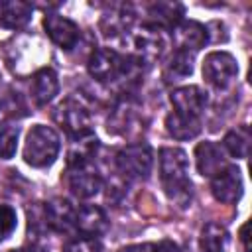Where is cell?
<instances>
[{
  "label": "cell",
  "mask_w": 252,
  "mask_h": 252,
  "mask_svg": "<svg viewBox=\"0 0 252 252\" xmlns=\"http://www.w3.org/2000/svg\"><path fill=\"white\" fill-rule=\"evenodd\" d=\"M159 177L169 201L181 209L191 203L193 185L189 179V158L181 148L159 150Z\"/></svg>",
  "instance_id": "obj_1"
},
{
  "label": "cell",
  "mask_w": 252,
  "mask_h": 252,
  "mask_svg": "<svg viewBox=\"0 0 252 252\" xmlns=\"http://www.w3.org/2000/svg\"><path fill=\"white\" fill-rule=\"evenodd\" d=\"M57 93H59V79H57V73L53 69L43 67V69L33 73V77H32V96H33L35 104L43 106V104L51 102Z\"/></svg>",
  "instance_id": "obj_16"
},
{
  "label": "cell",
  "mask_w": 252,
  "mask_h": 252,
  "mask_svg": "<svg viewBox=\"0 0 252 252\" xmlns=\"http://www.w3.org/2000/svg\"><path fill=\"white\" fill-rule=\"evenodd\" d=\"M134 51L140 63H156L165 51V37L161 33V28L154 24L142 26L140 32L134 35Z\"/></svg>",
  "instance_id": "obj_7"
},
{
  "label": "cell",
  "mask_w": 252,
  "mask_h": 252,
  "mask_svg": "<svg viewBox=\"0 0 252 252\" xmlns=\"http://www.w3.org/2000/svg\"><path fill=\"white\" fill-rule=\"evenodd\" d=\"M116 114H122V116H124V108H116ZM130 114H132V108H128V106H126V118H128ZM126 118H124V120H126ZM124 120L120 122V126H124Z\"/></svg>",
  "instance_id": "obj_31"
},
{
  "label": "cell",
  "mask_w": 252,
  "mask_h": 252,
  "mask_svg": "<svg viewBox=\"0 0 252 252\" xmlns=\"http://www.w3.org/2000/svg\"><path fill=\"white\" fill-rule=\"evenodd\" d=\"M0 79H2V75H0Z\"/></svg>",
  "instance_id": "obj_33"
},
{
  "label": "cell",
  "mask_w": 252,
  "mask_h": 252,
  "mask_svg": "<svg viewBox=\"0 0 252 252\" xmlns=\"http://www.w3.org/2000/svg\"><path fill=\"white\" fill-rule=\"evenodd\" d=\"M148 14L158 28H173L183 20V6L179 2H154L148 8Z\"/></svg>",
  "instance_id": "obj_22"
},
{
  "label": "cell",
  "mask_w": 252,
  "mask_h": 252,
  "mask_svg": "<svg viewBox=\"0 0 252 252\" xmlns=\"http://www.w3.org/2000/svg\"><path fill=\"white\" fill-rule=\"evenodd\" d=\"M0 112H2V104H0Z\"/></svg>",
  "instance_id": "obj_32"
},
{
  "label": "cell",
  "mask_w": 252,
  "mask_h": 252,
  "mask_svg": "<svg viewBox=\"0 0 252 252\" xmlns=\"http://www.w3.org/2000/svg\"><path fill=\"white\" fill-rule=\"evenodd\" d=\"M156 252H181L179 246L173 242V240H161L156 248Z\"/></svg>",
  "instance_id": "obj_29"
},
{
  "label": "cell",
  "mask_w": 252,
  "mask_h": 252,
  "mask_svg": "<svg viewBox=\"0 0 252 252\" xmlns=\"http://www.w3.org/2000/svg\"><path fill=\"white\" fill-rule=\"evenodd\" d=\"M67 185L77 199H91L102 189V177L96 173V169L91 167V163L69 167Z\"/></svg>",
  "instance_id": "obj_11"
},
{
  "label": "cell",
  "mask_w": 252,
  "mask_h": 252,
  "mask_svg": "<svg viewBox=\"0 0 252 252\" xmlns=\"http://www.w3.org/2000/svg\"><path fill=\"white\" fill-rule=\"evenodd\" d=\"M126 67H128L126 57H122L120 53H116L110 47L93 51V55L89 57V63H87L89 75L100 83H110V81L118 79L120 75L126 73Z\"/></svg>",
  "instance_id": "obj_6"
},
{
  "label": "cell",
  "mask_w": 252,
  "mask_h": 252,
  "mask_svg": "<svg viewBox=\"0 0 252 252\" xmlns=\"http://www.w3.org/2000/svg\"><path fill=\"white\" fill-rule=\"evenodd\" d=\"M165 130L175 140H193L201 132V120L197 116H187L173 110L165 116Z\"/></svg>",
  "instance_id": "obj_18"
},
{
  "label": "cell",
  "mask_w": 252,
  "mask_h": 252,
  "mask_svg": "<svg viewBox=\"0 0 252 252\" xmlns=\"http://www.w3.org/2000/svg\"><path fill=\"white\" fill-rule=\"evenodd\" d=\"M116 165L126 177H148L154 167V154L146 142L130 144L116 156Z\"/></svg>",
  "instance_id": "obj_5"
},
{
  "label": "cell",
  "mask_w": 252,
  "mask_h": 252,
  "mask_svg": "<svg viewBox=\"0 0 252 252\" xmlns=\"http://www.w3.org/2000/svg\"><path fill=\"white\" fill-rule=\"evenodd\" d=\"M171 39L177 49L181 51H197L207 45L209 41V30L207 26L195 22V20H181L171 28Z\"/></svg>",
  "instance_id": "obj_10"
},
{
  "label": "cell",
  "mask_w": 252,
  "mask_h": 252,
  "mask_svg": "<svg viewBox=\"0 0 252 252\" xmlns=\"http://www.w3.org/2000/svg\"><path fill=\"white\" fill-rule=\"evenodd\" d=\"M75 228L81 230L85 236H100L108 228L106 213L96 205H83L75 211Z\"/></svg>",
  "instance_id": "obj_15"
},
{
  "label": "cell",
  "mask_w": 252,
  "mask_h": 252,
  "mask_svg": "<svg viewBox=\"0 0 252 252\" xmlns=\"http://www.w3.org/2000/svg\"><path fill=\"white\" fill-rule=\"evenodd\" d=\"M242 175L234 165H226L220 173L211 177V193L219 203L232 205L242 197Z\"/></svg>",
  "instance_id": "obj_8"
},
{
  "label": "cell",
  "mask_w": 252,
  "mask_h": 252,
  "mask_svg": "<svg viewBox=\"0 0 252 252\" xmlns=\"http://www.w3.org/2000/svg\"><path fill=\"white\" fill-rule=\"evenodd\" d=\"M195 163L197 169L203 177H215L217 173H220L228 163H226V156L224 150L215 144V142H199L195 148Z\"/></svg>",
  "instance_id": "obj_13"
},
{
  "label": "cell",
  "mask_w": 252,
  "mask_h": 252,
  "mask_svg": "<svg viewBox=\"0 0 252 252\" xmlns=\"http://www.w3.org/2000/svg\"><path fill=\"white\" fill-rule=\"evenodd\" d=\"M18 136H20V130L16 126H0V158L2 159L14 158L18 148Z\"/></svg>",
  "instance_id": "obj_25"
},
{
  "label": "cell",
  "mask_w": 252,
  "mask_h": 252,
  "mask_svg": "<svg viewBox=\"0 0 252 252\" xmlns=\"http://www.w3.org/2000/svg\"><path fill=\"white\" fill-rule=\"evenodd\" d=\"M158 244L154 242H140V244H128L124 248H120L118 252H156Z\"/></svg>",
  "instance_id": "obj_28"
},
{
  "label": "cell",
  "mask_w": 252,
  "mask_h": 252,
  "mask_svg": "<svg viewBox=\"0 0 252 252\" xmlns=\"http://www.w3.org/2000/svg\"><path fill=\"white\" fill-rule=\"evenodd\" d=\"M53 120L73 138H83V136H89L93 134L91 132V124H93V118H91V112L75 98H65L61 100L55 110H53Z\"/></svg>",
  "instance_id": "obj_3"
},
{
  "label": "cell",
  "mask_w": 252,
  "mask_h": 252,
  "mask_svg": "<svg viewBox=\"0 0 252 252\" xmlns=\"http://www.w3.org/2000/svg\"><path fill=\"white\" fill-rule=\"evenodd\" d=\"M238 75V63L228 51H211L203 61V79L215 89H226Z\"/></svg>",
  "instance_id": "obj_4"
},
{
  "label": "cell",
  "mask_w": 252,
  "mask_h": 252,
  "mask_svg": "<svg viewBox=\"0 0 252 252\" xmlns=\"http://www.w3.org/2000/svg\"><path fill=\"white\" fill-rule=\"evenodd\" d=\"M132 22H134V14L130 6H118L100 18V30L106 37H116L120 33H126L132 28Z\"/></svg>",
  "instance_id": "obj_19"
},
{
  "label": "cell",
  "mask_w": 252,
  "mask_h": 252,
  "mask_svg": "<svg viewBox=\"0 0 252 252\" xmlns=\"http://www.w3.org/2000/svg\"><path fill=\"white\" fill-rule=\"evenodd\" d=\"M222 150L228 152L236 159H246L250 152V130L246 126H238L230 132H226L222 140Z\"/></svg>",
  "instance_id": "obj_24"
},
{
  "label": "cell",
  "mask_w": 252,
  "mask_h": 252,
  "mask_svg": "<svg viewBox=\"0 0 252 252\" xmlns=\"http://www.w3.org/2000/svg\"><path fill=\"white\" fill-rule=\"evenodd\" d=\"M32 4L20 0H4L0 2V26L8 30H20L32 20Z\"/></svg>",
  "instance_id": "obj_17"
},
{
  "label": "cell",
  "mask_w": 252,
  "mask_h": 252,
  "mask_svg": "<svg viewBox=\"0 0 252 252\" xmlns=\"http://www.w3.org/2000/svg\"><path fill=\"white\" fill-rule=\"evenodd\" d=\"M199 246L203 252H226L230 246V234L222 224L207 222L201 230Z\"/></svg>",
  "instance_id": "obj_20"
},
{
  "label": "cell",
  "mask_w": 252,
  "mask_h": 252,
  "mask_svg": "<svg viewBox=\"0 0 252 252\" xmlns=\"http://www.w3.org/2000/svg\"><path fill=\"white\" fill-rule=\"evenodd\" d=\"M191 73H193V53L175 49L163 67V81L169 85L179 83V81L187 79Z\"/></svg>",
  "instance_id": "obj_21"
},
{
  "label": "cell",
  "mask_w": 252,
  "mask_h": 252,
  "mask_svg": "<svg viewBox=\"0 0 252 252\" xmlns=\"http://www.w3.org/2000/svg\"><path fill=\"white\" fill-rule=\"evenodd\" d=\"M43 28H45V33L49 35V39L65 51L73 49L81 35L79 26L61 14H47L43 18Z\"/></svg>",
  "instance_id": "obj_9"
},
{
  "label": "cell",
  "mask_w": 252,
  "mask_h": 252,
  "mask_svg": "<svg viewBox=\"0 0 252 252\" xmlns=\"http://www.w3.org/2000/svg\"><path fill=\"white\" fill-rule=\"evenodd\" d=\"M43 219H45V224L51 230L59 232V234L71 232L75 228V209L63 197H55L49 203H45V207H43Z\"/></svg>",
  "instance_id": "obj_14"
},
{
  "label": "cell",
  "mask_w": 252,
  "mask_h": 252,
  "mask_svg": "<svg viewBox=\"0 0 252 252\" xmlns=\"http://www.w3.org/2000/svg\"><path fill=\"white\" fill-rule=\"evenodd\" d=\"M59 136L45 124H35L26 136L24 161L32 167H49L59 156Z\"/></svg>",
  "instance_id": "obj_2"
},
{
  "label": "cell",
  "mask_w": 252,
  "mask_h": 252,
  "mask_svg": "<svg viewBox=\"0 0 252 252\" xmlns=\"http://www.w3.org/2000/svg\"><path fill=\"white\" fill-rule=\"evenodd\" d=\"M240 240H242V244H244V250L248 252V250H250V248H248V222H244L242 228H240Z\"/></svg>",
  "instance_id": "obj_30"
},
{
  "label": "cell",
  "mask_w": 252,
  "mask_h": 252,
  "mask_svg": "<svg viewBox=\"0 0 252 252\" xmlns=\"http://www.w3.org/2000/svg\"><path fill=\"white\" fill-rule=\"evenodd\" d=\"M16 224H18L16 211L10 205H0V242L6 240L16 230Z\"/></svg>",
  "instance_id": "obj_27"
},
{
  "label": "cell",
  "mask_w": 252,
  "mask_h": 252,
  "mask_svg": "<svg viewBox=\"0 0 252 252\" xmlns=\"http://www.w3.org/2000/svg\"><path fill=\"white\" fill-rule=\"evenodd\" d=\"M65 252H102L100 240L94 236H77L73 240L67 242Z\"/></svg>",
  "instance_id": "obj_26"
},
{
  "label": "cell",
  "mask_w": 252,
  "mask_h": 252,
  "mask_svg": "<svg viewBox=\"0 0 252 252\" xmlns=\"http://www.w3.org/2000/svg\"><path fill=\"white\" fill-rule=\"evenodd\" d=\"M175 112L179 114H187V116H197L207 108V102H209V96L207 93L197 87V85H185V87H179L171 93L169 96Z\"/></svg>",
  "instance_id": "obj_12"
},
{
  "label": "cell",
  "mask_w": 252,
  "mask_h": 252,
  "mask_svg": "<svg viewBox=\"0 0 252 252\" xmlns=\"http://www.w3.org/2000/svg\"><path fill=\"white\" fill-rule=\"evenodd\" d=\"M96 148H98V140L93 134L73 140V144L67 152V165L69 167L89 165L91 158H94V154H96Z\"/></svg>",
  "instance_id": "obj_23"
}]
</instances>
